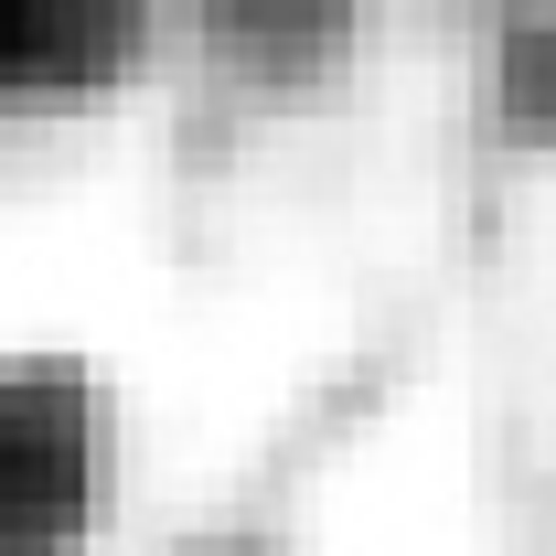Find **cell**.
I'll use <instances>...</instances> for the list:
<instances>
[{
    "instance_id": "obj_1",
    "label": "cell",
    "mask_w": 556,
    "mask_h": 556,
    "mask_svg": "<svg viewBox=\"0 0 556 556\" xmlns=\"http://www.w3.org/2000/svg\"><path fill=\"white\" fill-rule=\"evenodd\" d=\"M97 514V396L75 375H0V556H75Z\"/></svg>"
}]
</instances>
